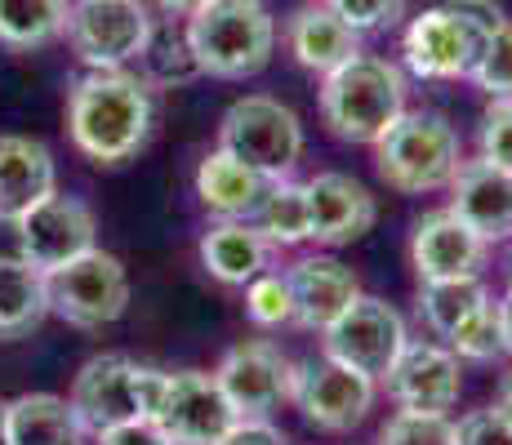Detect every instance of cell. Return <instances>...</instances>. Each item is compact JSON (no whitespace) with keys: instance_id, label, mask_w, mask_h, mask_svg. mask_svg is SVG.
Wrapping results in <instances>:
<instances>
[{"instance_id":"cell-9","label":"cell","mask_w":512,"mask_h":445,"mask_svg":"<svg viewBox=\"0 0 512 445\" xmlns=\"http://www.w3.org/2000/svg\"><path fill=\"white\" fill-rule=\"evenodd\" d=\"M410 343L406 316L392 308L388 299L361 294L348 312L326 330V356L357 374H370L374 383L392 370V361L401 356V348Z\"/></svg>"},{"instance_id":"cell-14","label":"cell","mask_w":512,"mask_h":445,"mask_svg":"<svg viewBox=\"0 0 512 445\" xmlns=\"http://www.w3.org/2000/svg\"><path fill=\"white\" fill-rule=\"evenodd\" d=\"M236 419H241V414L223 397L214 374L179 370V374H170V392H165V405H161V414H156V428L174 445H219L223 432H228Z\"/></svg>"},{"instance_id":"cell-12","label":"cell","mask_w":512,"mask_h":445,"mask_svg":"<svg viewBox=\"0 0 512 445\" xmlns=\"http://www.w3.org/2000/svg\"><path fill=\"white\" fill-rule=\"evenodd\" d=\"M388 397L410 414H450L464 392V374H459V356L446 343L410 339L392 370L383 374Z\"/></svg>"},{"instance_id":"cell-10","label":"cell","mask_w":512,"mask_h":445,"mask_svg":"<svg viewBox=\"0 0 512 445\" xmlns=\"http://www.w3.org/2000/svg\"><path fill=\"white\" fill-rule=\"evenodd\" d=\"M290 401L317 432H352L366 423L374 410V379L357 374L348 365L330 361L326 352L294 365V392Z\"/></svg>"},{"instance_id":"cell-18","label":"cell","mask_w":512,"mask_h":445,"mask_svg":"<svg viewBox=\"0 0 512 445\" xmlns=\"http://www.w3.org/2000/svg\"><path fill=\"white\" fill-rule=\"evenodd\" d=\"M450 214L468 223L486 245L512 241V170L490 161H464L450 183Z\"/></svg>"},{"instance_id":"cell-22","label":"cell","mask_w":512,"mask_h":445,"mask_svg":"<svg viewBox=\"0 0 512 445\" xmlns=\"http://www.w3.org/2000/svg\"><path fill=\"white\" fill-rule=\"evenodd\" d=\"M272 245L250 219H219L201 236V263L214 281L223 285H250L254 276L268 272Z\"/></svg>"},{"instance_id":"cell-20","label":"cell","mask_w":512,"mask_h":445,"mask_svg":"<svg viewBox=\"0 0 512 445\" xmlns=\"http://www.w3.org/2000/svg\"><path fill=\"white\" fill-rule=\"evenodd\" d=\"M285 45H290L294 63L303 72H317V76H330L334 67L352 63L361 54V36L334 14L326 0H312V5L294 9L290 23H285Z\"/></svg>"},{"instance_id":"cell-31","label":"cell","mask_w":512,"mask_h":445,"mask_svg":"<svg viewBox=\"0 0 512 445\" xmlns=\"http://www.w3.org/2000/svg\"><path fill=\"white\" fill-rule=\"evenodd\" d=\"M245 316H250L259 330L294 325V294H290L285 272H263L245 285Z\"/></svg>"},{"instance_id":"cell-16","label":"cell","mask_w":512,"mask_h":445,"mask_svg":"<svg viewBox=\"0 0 512 445\" xmlns=\"http://www.w3.org/2000/svg\"><path fill=\"white\" fill-rule=\"evenodd\" d=\"M285 281L294 294V325L312 334H326L352 303L361 299V281L348 263L334 254H308V259L285 267Z\"/></svg>"},{"instance_id":"cell-21","label":"cell","mask_w":512,"mask_h":445,"mask_svg":"<svg viewBox=\"0 0 512 445\" xmlns=\"http://www.w3.org/2000/svg\"><path fill=\"white\" fill-rule=\"evenodd\" d=\"M49 192H58L54 152L41 138L0 134V214H27Z\"/></svg>"},{"instance_id":"cell-36","label":"cell","mask_w":512,"mask_h":445,"mask_svg":"<svg viewBox=\"0 0 512 445\" xmlns=\"http://www.w3.org/2000/svg\"><path fill=\"white\" fill-rule=\"evenodd\" d=\"M455 445H512V423L495 410V405L468 410L464 419L455 423Z\"/></svg>"},{"instance_id":"cell-24","label":"cell","mask_w":512,"mask_h":445,"mask_svg":"<svg viewBox=\"0 0 512 445\" xmlns=\"http://www.w3.org/2000/svg\"><path fill=\"white\" fill-rule=\"evenodd\" d=\"M9 414V445H81L85 428L76 419L72 401L54 392H23L5 401Z\"/></svg>"},{"instance_id":"cell-43","label":"cell","mask_w":512,"mask_h":445,"mask_svg":"<svg viewBox=\"0 0 512 445\" xmlns=\"http://www.w3.org/2000/svg\"><path fill=\"white\" fill-rule=\"evenodd\" d=\"M156 5H161L165 14H192V9H201L205 0H156Z\"/></svg>"},{"instance_id":"cell-3","label":"cell","mask_w":512,"mask_h":445,"mask_svg":"<svg viewBox=\"0 0 512 445\" xmlns=\"http://www.w3.org/2000/svg\"><path fill=\"white\" fill-rule=\"evenodd\" d=\"M183 36L201 76L245 81L263 72L277 49V18L263 0H205L183 18Z\"/></svg>"},{"instance_id":"cell-45","label":"cell","mask_w":512,"mask_h":445,"mask_svg":"<svg viewBox=\"0 0 512 445\" xmlns=\"http://www.w3.org/2000/svg\"><path fill=\"white\" fill-rule=\"evenodd\" d=\"M508 290H512V263H508Z\"/></svg>"},{"instance_id":"cell-17","label":"cell","mask_w":512,"mask_h":445,"mask_svg":"<svg viewBox=\"0 0 512 445\" xmlns=\"http://www.w3.org/2000/svg\"><path fill=\"white\" fill-rule=\"evenodd\" d=\"M490 259V245L459 223L450 210H432L415 223L410 236V263H415L419 281H450V276H481Z\"/></svg>"},{"instance_id":"cell-29","label":"cell","mask_w":512,"mask_h":445,"mask_svg":"<svg viewBox=\"0 0 512 445\" xmlns=\"http://www.w3.org/2000/svg\"><path fill=\"white\" fill-rule=\"evenodd\" d=\"M486 281L481 276H450V281H423L419 285V316L437 339H450L455 325L486 303Z\"/></svg>"},{"instance_id":"cell-32","label":"cell","mask_w":512,"mask_h":445,"mask_svg":"<svg viewBox=\"0 0 512 445\" xmlns=\"http://www.w3.org/2000/svg\"><path fill=\"white\" fill-rule=\"evenodd\" d=\"M486 98H512V18L481 45V58L468 76Z\"/></svg>"},{"instance_id":"cell-5","label":"cell","mask_w":512,"mask_h":445,"mask_svg":"<svg viewBox=\"0 0 512 445\" xmlns=\"http://www.w3.org/2000/svg\"><path fill=\"white\" fill-rule=\"evenodd\" d=\"M219 152L250 165L263 178H290L303 161V125L294 107L272 94H245L223 112L219 121Z\"/></svg>"},{"instance_id":"cell-15","label":"cell","mask_w":512,"mask_h":445,"mask_svg":"<svg viewBox=\"0 0 512 445\" xmlns=\"http://www.w3.org/2000/svg\"><path fill=\"white\" fill-rule=\"evenodd\" d=\"M72 410H76V419H81V428L94 432V437L107 432V428H116V423L143 419V410H139V361L116 356V352L90 356V361L76 370Z\"/></svg>"},{"instance_id":"cell-41","label":"cell","mask_w":512,"mask_h":445,"mask_svg":"<svg viewBox=\"0 0 512 445\" xmlns=\"http://www.w3.org/2000/svg\"><path fill=\"white\" fill-rule=\"evenodd\" d=\"M495 410L504 414V419L512 423V370L504 374V379H499V392H495Z\"/></svg>"},{"instance_id":"cell-6","label":"cell","mask_w":512,"mask_h":445,"mask_svg":"<svg viewBox=\"0 0 512 445\" xmlns=\"http://www.w3.org/2000/svg\"><path fill=\"white\" fill-rule=\"evenodd\" d=\"M63 36L90 72H125L152 36V14L143 0H72Z\"/></svg>"},{"instance_id":"cell-4","label":"cell","mask_w":512,"mask_h":445,"mask_svg":"<svg viewBox=\"0 0 512 445\" xmlns=\"http://www.w3.org/2000/svg\"><path fill=\"white\" fill-rule=\"evenodd\" d=\"M379 178L401 196L441 192L455 183L464 165L459 130L441 112H406L388 134L374 143Z\"/></svg>"},{"instance_id":"cell-26","label":"cell","mask_w":512,"mask_h":445,"mask_svg":"<svg viewBox=\"0 0 512 445\" xmlns=\"http://www.w3.org/2000/svg\"><path fill=\"white\" fill-rule=\"evenodd\" d=\"M49 316V281L32 263L0 267V339H27Z\"/></svg>"},{"instance_id":"cell-42","label":"cell","mask_w":512,"mask_h":445,"mask_svg":"<svg viewBox=\"0 0 512 445\" xmlns=\"http://www.w3.org/2000/svg\"><path fill=\"white\" fill-rule=\"evenodd\" d=\"M499 325H504V352L512 356V290L499 299Z\"/></svg>"},{"instance_id":"cell-23","label":"cell","mask_w":512,"mask_h":445,"mask_svg":"<svg viewBox=\"0 0 512 445\" xmlns=\"http://www.w3.org/2000/svg\"><path fill=\"white\" fill-rule=\"evenodd\" d=\"M268 183L272 178L254 174L250 165L232 161V156L219 152V147L196 165V196H201V205L210 214H219V219H254Z\"/></svg>"},{"instance_id":"cell-13","label":"cell","mask_w":512,"mask_h":445,"mask_svg":"<svg viewBox=\"0 0 512 445\" xmlns=\"http://www.w3.org/2000/svg\"><path fill=\"white\" fill-rule=\"evenodd\" d=\"M23 236H27V263L45 276L76 263L81 254L98 250L94 210L81 196H67V192H49L45 201H36L23 214Z\"/></svg>"},{"instance_id":"cell-27","label":"cell","mask_w":512,"mask_h":445,"mask_svg":"<svg viewBox=\"0 0 512 445\" xmlns=\"http://www.w3.org/2000/svg\"><path fill=\"white\" fill-rule=\"evenodd\" d=\"M72 0H0V45L45 49L67 32Z\"/></svg>"},{"instance_id":"cell-37","label":"cell","mask_w":512,"mask_h":445,"mask_svg":"<svg viewBox=\"0 0 512 445\" xmlns=\"http://www.w3.org/2000/svg\"><path fill=\"white\" fill-rule=\"evenodd\" d=\"M98 445H174V441L152 419H130V423H116V428L98 432Z\"/></svg>"},{"instance_id":"cell-19","label":"cell","mask_w":512,"mask_h":445,"mask_svg":"<svg viewBox=\"0 0 512 445\" xmlns=\"http://www.w3.org/2000/svg\"><path fill=\"white\" fill-rule=\"evenodd\" d=\"M308 205H312V241L321 245H352L379 219V201L361 178L326 170L308 183Z\"/></svg>"},{"instance_id":"cell-30","label":"cell","mask_w":512,"mask_h":445,"mask_svg":"<svg viewBox=\"0 0 512 445\" xmlns=\"http://www.w3.org/2000/svg\"><path fill=\"white\" fill-rule=\"evenodd\" d=\"M446 348L459 356V361H499L504 352V325H499V299H486L472 316L455 325V334L446 339Z\"/></svg>"},{"instance_id":"cell-33","label":"cell","mask_w":512,"mask_h":445,"mask_svg":"<svg viewBox=\"0 0 512 445\" xmlns=\"http://www.w3.org/2000/svg\"><path fill=\"white\" fill-rule=\"evenodd\" d=\"M379 445H455L450 414H410L397 410L379 432Z\"/></svg>"},{"instance_id":"cell-34","label":"cell","mask_w":512,"mask_h":445,"mask_svg":"<svg viewBox=\"0 0 512 445\" xmlns=\"http://www.w3.org/2000/svg\"><path fill=\"white\" fill-rule=\"evenodd\" d=\"M477 147H481V161L512 170V98H490V107L481 112Z\"/></svg>"},{"instance_id":"cell-7","label":"cell","mask_w":512,"mask_h":445,"mask_svg":"<svg viewBox=\"0 0 512 445\" xmlns=\"http://www.w3.org/2000/svg\"><path fill=\"white\" fill-rule=\"evenodd\" d=\"M49 281V312H58L76 330H103L130 303V276L125 263L107 250H90L76 263L58 267Z\"/></svg>"},{"instance_id":"cell-1","label":"cell","mask_w":512,"mask_h":445,"mask_svg":"<svg viewBox=\"0 0 512 445\" xmlns=\"http://www.w3.org/2000/svg\"><path fill=\"white\" fill-rule=\"evenodd\" d=\"M152 89L130 72H85L67 89V134L94 165H125L152 134Z\"/></svg>"},{"instance_id":"cell-25","label":"cell","mask_w":512,"mask_h":445,"mask_svg":"<svg viewBox=\"0 0 512 445\" xmlns=\"http://www.w3.org/2000/svg\"><path fill=\"white\" fill-rule=\"evenodd\" d=\"M250 223L259 227L268 245H285V250H290V245L312 241L308 183H294V178H272Z\"/></svg>"},{"instance_id":"cell-2","label":"cell","mask_w":512,"mask_h":445,"mask_svg":"<svg viewBox=\"0 0 512 445\" xmlns=\"http://www.w3.org/2000/svg\"><path fill=\"white\" fill-rule=\"evenodd\" d=\"M406 72L361 49L352 63L321 76V121L339 143L374 147L406 116Z\"/></svg>"},{"instance_id":"cell-40","label":"cell","mask_w":512,"mask_h":445,"mask_svg":"<svg viewBox=\"0 0 512 445\" xmlns=\"http://www.w3.org/2000/svg\"><path fill=\"white\" fill-rule=\"evenodd\" d=\"M27 263V236H23V214H0V267Z\"/></svg>"},{"instance_id":"cell-39","label":"cell","mask_w":512,"mask_h":445,"mask_svg":"<svg viewBox=\"0 0 512 445\" xmlns=\"http://www.w3.org/2000/svg\"><path fill=\"white\" fill-rule=\"evenodd\" d=\"M219 445H285V437L272 419H236Z\"/></svg>"},{"instance_id":"cell-11","label":"cell","mask_w":512,"mask_h":445,"mask_svg":"<svg viewBox=\"0 0 512 445\" xmlns=\"http://www.w3.org/2000/svg\"><path fill=\"white\" fill-rule=\"evenodd\" d=\"M223 397L241 419H268L294 392V361L272 339H245L214 370Z\"/></svg>"},{"instance_id":"cell-35","label":"cell","mask_w":512,"mask_h":445,"mask_svg":"<svg viewBox=\"0 0 512 445\" xmlns=\"http://www.w3.org/2000/svg\"><path fill=\"white\" fill-rule=\"evenodd\" d=\"M326 5L357 36H366V32H383V27H397L406 18L410 0H326Z\"/></svg>"},{"instance_id":"cell-44","label":"cell","mask_w":512,"mask_h":445,"mask_svg":"<svg viewBox=\"0 0 512 445\" xmlns=\"http://www.w3.org/2000/svg\"><path fill=\"white\" fill-rule=\"evenodd\" d=\"M0 445H9V414H5V401H0Z\"/></svg>"},{"instance_id":"cell-38","label":"cell","mask_w":512,"mask_h":445,"mask_svg":"<svg viewBox=\"0 0 512 445\" xmlns=\"http://www.w3.org/2000/svg\"><path fill=\"white\" fill-rule=\"evenodd\" d=\"M441 5H450L455 14H464L477 32H486V36H495L499 27L508 23V14H504V5L499 0H441Z\"/></svg>"},{"instance_id":"cell-28","label":"cell","mask_w":512,"mask_h":445,"mask_svg":"<svg viewBox=\"0 0 512 445\" xmlns=\"http://www.w3.org/2000/svg\"><path fill=\"white\" fill-rule=\"evenodd\" d=\"M143 85L147 89H174V85H187L201 76V67H196L192 49H187V36L183 27L174 23V18H152V36H147L143 54Z\"/></svg>"},{"instance_id":"cell-8","label":"cell","mask_w":512,"mask_h":445,"mask_svg":"<svg viewBox=\"0 0 512 445\" xmlns=\"http://www.w3.org/2000/svg\"><path fill=\"white\" fill-rule=\"evenodd\" d=\"M486 41L490 36L477 32L464 14H455L450 5H432L406 23L401 54L419 81H468Z\"/></svg>"}]
</instances>
